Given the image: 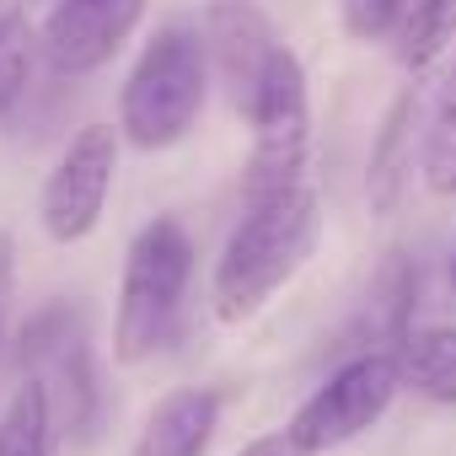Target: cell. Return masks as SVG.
<instances>
[{"instance_id":"4fadbf2b","label":"cell","mask_w":456,"mask_h":456,"mask_svg":"<svg viewBox=\"0 0 456 456\" xmlns=\"http://www.w3.org/2000/svg\"><path fill=\"white\" fill-rule=\"evenodd\" d=\"M54 451V408L44 376H28L6 413H0V456H49Z\"/></svg>"},{"instance_id":"2e32d148","label":"cell","mask_w":456,"mask_h":456,"mask_svg":"<svg viewBox=\"0 0 456 456\" xmlns=\"http://www.w3.org/2000/svg\"><path fill=\"white\" fill-rule=\"evenodd\" d=\"M408 6L413 0H338V22L354 44H381V38L403 33Z\"/></svg>"},{"instance_id":"5bb4252c","label":"cell","mask_w":456,"mask_h":456,"mask_svg":"<svg viewBox=\"0 0 456 456\" xmlns=\"http://www.w3.org/2000/svg\"><path fill=\"white\" fill-rule=\"evenodd\" d=\"M456 44V0H413L408 6V22L397 33V60L408 70H424L435 65L445 49Z\"/></svg>"},{"instance_id":"5b68a950","label":"cell","mask_w":456,"mask_h":456,"mask_svg":"<svg viewBox=\"0 0 456 456\" xmlns=\"http://www.w3.org/2000/svg\"><path fill=\"white\" fill-rule=\"evenodd\" d=\"M403 392V365L392 349H365L354 360H344L301 408L296 419L285 424L290 440L306 451V456H322V451H338L349 440H360L370 424H381V413L392 408V397Z\"/></svg>"},{"instance_id":"52a82bcc","label":"cell","mask_w":456,"mask_h":456,"mask_svg":"<svg viewBox=\"0 0 456 456\" xmlns=\"http://www.w3.org/2000/svg\"><path fill=\"white\" fill-rule=\"evenodd\" d=\"M151 0H54L38 28V54L60 81H81L102 70L145 22Z\"/></svg>"},{"instance_id":"8992f818","label":"cell","mask_w":456,"mask_h":456,"mask_svg":"<svg viewBox=\"0 0 456 456\" xmlns=\"http://www.w3.org/2000/svg\"><path fill=\"white\" fill-rule=\"evenodd\" d=\"M118 140L124 134L113 124H86L70 134V145L60 151V161L38 193V225L49 242L70 248V242H86L97 232L113 177H118Z\"/></svg>"},{"instance_id":"ac0fdd59","label":"cell","mask_w":456,"mask_h":456,"mask_svg":"<svg viewBox=\"0 0 456 456\" xmlns=\"http://www.w3.org/2000/svg\"><path fill=\"white\" fill-rule=\"evenodd\" d=\"M12 301H17V242L0 232V354L12 344Z\"/></svg>"},{"instance_id":"e0dca14e","label":"cell","mask_w":456,"mask_h":456,"mask_svg":"<svg viewBox=\"0 0 456 456\" xmlns=\"http://www.w3.org/2000/svg\"><path fill=\"white\" fill-rule=\"evenodd\" d=\"M33 49H38V38L28 33V17H22L17 28H6V38H0V118L17 108V97H22V86H28Z\"/></svg>"},{"instance_id":"ba28073f","label":"cell","mask_w":456,"mask_h":456,"mask_svg":"<svg viewBox=\"0 0 456 456\" xmlns=\"http://www.w3.org/2000/svg\"><path fill=\"white\" fill-rule=\"evenodd\" d=\"M199 38H204V54H209V76L225 86L237 113H248L269 65H274V54H280V38H274L269 17L253 0H209Z\"/></svg>"},{"instance_id":"7a4b0ae2","label":"cell","mask_w":456,"mask_h":456,"mask_svg":"<svg viewBox=\"0 0 456 456\" xmlns=\"http://www.w3.org/2000/svg\"><path fill=\"white\" fill-rule=\"evenodd\" d=\"M188 280H193V242L183 232V220L156 215L151 225H140L124 253L118 312H113V360L118 365H140L177 338Z\"/></svg>"},{"instance_id":"277c9868","label":"cell","mask_w":456,"mask_h":456,"mask_svg":"<svg viewBox=\"0 0 456 456\" xmlns=\"http://www.w3.org/2000/svg\"><path fill=\"white\" fill-rule=\"evenodd\" d=\"M242 118L253 124V156H248V177H242V209H248V204H264V199L306 183L312 97H306V65L296 49L280 44L274 65Z\"/></svg>"},{"instance_id":"ffe728a7","label":"cell","mask_w":456,"mask_h":456,"mask_svg":"<svg viewBox=\"0 0 456 456\" xmlns=\"http://www.w3.org/2000/svg\"><path fill=\"white\" fill-rule=\"evenodd\" d=\"M22 22V0H0V38H6V28Z\"/></svg>"},{"instance_id":"d6986e66","label":"cell","mask_w":456,"mask_h":456,"mask_svg":"<svg viewBox=\"0 0 456 456\" xmlns=\"http://www.w3.org/2000/svg\"><path fill=\"white\" fill-rule=\"evenodd\" d=\"M237 456H306V451L290 440V429H274V435H258V440H248Z\"/></svg>"},{"instance_id":"7c38bea8","label":"cell","mask_w":456,"mask_h":456,"mask_svg":"<svg viewBox=\"0 0 456 456\" xmlns=\"http://www.w3.org/2000/svg\"><path fill=\"white\" fill-rule=\"evenodd\" d=\"M403 381L429 403H456V328H419L397 344Z\"/></svg>"},{"instance_id":"9c48e42d","label":"cell","mask_w":456,"mask_h":456,"mask_svg":"<svg viewBox=\"0 0 456 456\" xmlns=\"http://www.w3.org/2000/svg\"><path fill=\"white\" fill-rule=\"evenodd\" d=\"M419 118H424V97L419 86H403L370 140V161H365V199L376 215H397L413 183V145H419Z\"/></svg>"},{"instance_id":"8fae6325","label":"cell","mask_w":456,"mask_h":456,"mask_svg":"<svg viewBox=\"0 0 456 456\" xmlns=\"http://www.w3.org/2000/svg\"><path fill=\"white\" fill-rule=\"evenodd\" d=\"M419 172L424 188L451 199L456 193V60L445 65L429 108H424V129H419Z\"/></svg>"},{"instance_id":"44dd1931","label":"cell","mask_w":456,"mask_h":456,"mask_svg":"<svg viewBox=\"0 0 456 456\" xmlns=\"http://www.w3.org/2000/svg\"><path fill=\"white\" fill-rule=\"evenodd\" d=\"M451 290H456V248H451Z\"/></svg>"},{"instance_id":"6da1fadb","label":"cell","mask_w":456,"mask_h":456,"mask_svg":"<svg viewBox=\"0 0 456 456\" xmlns=\"http://www.w3.org/2000/svg\"><path fill=\"white\" fill-rule=\"evenodd\" d=\"M322 237V204L317 188L301 183L290 193H274L264 204H248L237 232L225 237L209 280V301L220 322H248L258 317L312 258Z\"/></svg>"},{"instance_id":"3957f363","label":"cell","mask_w":456,"mask_h":456,"mask_svg":"<svg viewBox=\"0 0 456 456\" xmlns=\"http://www.w3.org/2000/svg\"><path fill=\"white\" fill-rule=\"evenodd\" d=\"M209 97V54L199 28L167 22L156 28V38L140 49L134 70L124 76L118 92V134L134 151H167L177 140H188V129L199 124Z\"/></svg>"},{"instance_id":"30bf717a","label":"cell","mask_w":456,"mask_h":456,"mask_svg":"<svg viewBox=\"0 0 456 456\" xmlns=\"http://www.w3.org/2000/svg\"><path fill=\"white\" fill-rule=\"evenodd\" d=\"M215 429H220V392L177 387L145 413L129 456H209Z\"/></svg>"},{"instance_id":"9a60e30c","label":"cell","mask_w":456,"mask_h":456,"mask_svg":"<svg viewBox=\"0 0 456 456\" xmlns=\"http://www.w3.org/2000/svg\"><path fill=\"white\" fill-rule=\"evenodd\" d=\"M54 376H60V392H65V429H70V435H86V429H92L97 387H92V365H86L81 333H76L65 349H54Z\"/></svg>"}]
</instances>
